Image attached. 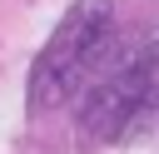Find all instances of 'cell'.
Returning a JSON list of instances; mask_svg holds the SVG:
<instances>
[{
    "label": "cell",
    "mask_w": 159,
    "mask_h": 154,
    "mask_svg": "<svg viewBox=\"0 0 159 154\" xmlns=\"http://www.w3.org/2000/svg\"><path fill=\"white\" fill-rule=\"evenodd\" d=\"M114 30V5L109 0H80L60 30L50 35V45L40 50L35 70H30V109H55L65 104L99 65L104 40Z\"/></svg>",
    "instance_id": "obj_1"
},
{
    "label": "cell",
    "mask_w": 159,
    "mask_h": 154,
    "mask_svg": "<svg viewBox=\"0 0 159 154\" xmlns=\"http://www.w3.org/2000/svg\"><path fill=\"white\" fill-rule=\"evenodd\" d=\"M129 70H134V94H139V114H149V109H159V40L154 45H144L134 60H129Z\"/></svg>",
    "instance_id": "obj_2"
}]
</instances>
